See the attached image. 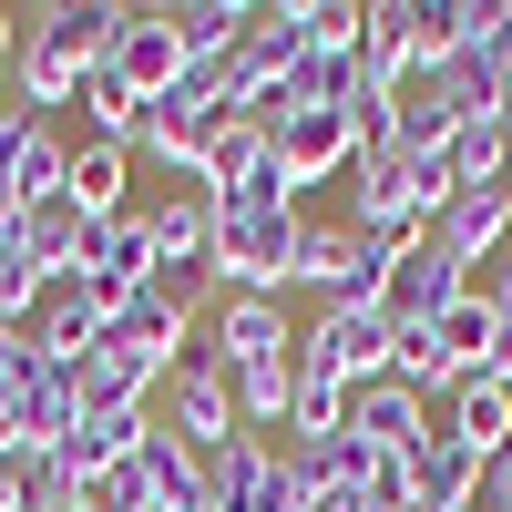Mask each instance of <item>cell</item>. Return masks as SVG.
I'll return each mask as SVG.
<instances>
[{"instance_id": "obj_31", "label": "cell", "mask_w": 512, "mask_h": 512, "mask_svg": "<svg viewBox=\"0 0 512 512\" xmlns=\"http://www.w3.org/2000/svg\"><path fill=\"white\" fill-rule=\"evenodd\" d=\"M0 512H21V461H0Z\"/></svg>"}, {"instance_id": "obj_28", "label": "cell", "mask_w": 512, "mask_h": 512, "mask_svg": "<svg viewBox=\"0 0 512 512\" xmlns=\"http://www.w3.org/2000/svg\"><path fill=\"white\" fill-rule=\"evenodd\" d=\"M21 41H31V11H0V82L21 72Z\"/></svg>"}, {"instance_id": "obj_14", "label": "cell", "mask_w": 512, "mask_h": 512, "mask_svg": "<svg viewBox=\"0 0 512 512\" xmlns=\"http://www.w3.org/2000/svg\"><path fill=\"white\" fill-rule=\"evenodd\" d=\"M461 93H451V72L431 62V72H410L400 93H390V134H400V154H451V134H461Z\"/></svg>"}, {"instance_id": "obj_36", "label": "cell", "mask_w": 512, "mask_h": 512, "mask_svg": "<svg viewBox=\"0 0 512 512\" xmlns=\"http://www.w3.org/2000/svg\"><path fill=\"white\" fill-rule=\"evenodd\" d=\"M502 379H512V328H502Z\"/></svg>"}, {"instance_id": "obj_33", "label": "cell", "mask_w": 512, "mask_h": 512, "mask_svg": "<svg viewBox=\"0 0 512 512\" xmlns=\"http://www.w3.org/2000/svg\"><path fill=\"white\" fill-rule=\"evenodd\" d=\"M492 185H502V205H512V154H502V175H492Z\"/></svg>"}, {"instance_id": "obj_5", "label": "cell", "mask_w": 512, "mask_h": 512, "mask_svg": "<svg viewBox=\"0 0 512 512\" xmlns=\"http://www.w3.org/2000/svg\"><path fill=\"white\" fill-rule=\"evenodd\" d=\"M164 390H175V410H164V431H175L185 451H216V441H236V431H246V420H236V369H226L216 349H185Z\"/></svg>"}, {"instance_id": "obj_16", "label": "cell", "mask_w": 512, "mask_h": 512, "mask_svg": "<svg viewBox=\"0 0 512 512\" xmlns=\"http://www.w3.org/2000/svg\"><path fill=\"white\" fill-rule=\"evenodd\" d=\"M154 267L164 277L216 267V185H175V195L154 205Z\"/></svg>"}, {"instance_id": "obj_20", "label": "cell", "mask_w": 512, "mask_h": 512, "mask_svg": "<svg viewBox=\"0 0 512 512\" xmlns=\"http://www.w3.org/2000/svg\"><path fill=\"white\" fill-rule=\"evenodd\" d=\"M267 154H277V134H267L256 113H216V123H205V154H195V185L236 195V185L267 175Z\"/></svg>"}, {"instance_id": "obj_12", "label": "cell", "mask_w": 512, "mask_h": 512, "mask_svg": "<svg viewBox=\"0 0 512 512\" xmlns=\"http://www.w3.org/2000/svg\"><path fill=\"white\" fill-rule=\"evenodd\" d=\"M21 338H31V359H41V369H82V359L103 349V297L62 277V287L31 308V328H21Z\"/></svg>"}, {"instance_id": "obj_35", "label": "cell", "mask_w": 512, "mask_h": 512, "mask_svg": "<svg viewBox=\"0 0 512 512\" xmlns=\"http://www.w3.org/2000/svg\"><path fill=\"white\" fill-rule=\"evenodd\" d=\"M11 113H21V103H11V82H0V123H11Z\"/></svg>"}, {"instance_id": "obj_37", "label": "cell", "mask_w": 512, "mask_h": 512, "mask_svg": "<svg viewBox=\"0 0 512 512\" xmlns=\"http://www.w3.org/2000/svg\"><path fill=\"white\" fill-rule=\"evenodd\" d=\"M502 256H512V236H502Z\"/></svg>"}, {"instance_id": "obj_13", "label": "cell", "mask_w": 512, "mask_h": 512, "mask_svg": "<svg viewBox=\"0 0 512 512\" xmlns=\"http://www.w3.org/2000/svg\"><path fill=\"white\" fill-rule=\"evenodd\" d=\"M349 113H287L277 123V175H287V195H308V185H338L349 175Z\"/></svg>"}, {"instance_id": "obj_32", "label": "cell", "mask_w": 512, "mask_h": 512, "mask_svg": "<svg viewBox=\"0 0 512 512\" xmlns=\"http://www.w3.org/2000/svg\"><path fill=\"white\" fill-rule=\"evenodd\" d=\"M492 123H502V144H512V82H502V93H492Z\"/></svg>"}, {"instance_id": "obj_8", "label": "cell", "mask_w": 512, "mask_h": 512, "mask_svg": "<svg viewBox=\"0 0 512 512\" xmlns=\"http://www.w3.org/2000/svg\"><path fill=\"white\" fill-rule=\"evenodd\" d=\"M62 134H52V123H41V113H11V123H0V216H31V205L41 195H62Z\"/></svg>"}, {"instance_id": "obj_15", "label": "cell", "mask_w": 512, "mask_h": 512, "mask_svg": "<svg viewBox=\"0 0 512 512\" xmlns=\"http://www.w3.org/2000/svg\"><path fill=\"white\" fill-rule=\"evenodd\" d=\"M82 236H93V216H82L72 195H41L31 216H11V256H21L31 277H52V287L82 267Z\"/></svg>"}, {"instance_id": "obj_27", "label": "cell", "mask_w": 512, "mask_h": 512, "mask_svg": "<svg viewBox=\"0 0 512 512\" xmlns=\"http://www.w3.org/2000/svg\"><path fill=\"white\" fill-rule=\"evenodd\" d=\"M502 154H512V144H502V123H492V113H472V123L451 134V154H441L451 195H461V185H492V175H502Z\"/></svg>"}, {"instance_id": "obj_7", "label": "cell", "mask_w": 512, "mask_h": 512, "mask_svg": "<svg viewBox=\"0 0 512 512\" xmlns=\"http://www.w3.org/2000/svg\"><path fill=\"white\" fill-rule=\"evenodd\" d=\"M482 277L472 267H461V256L441 246V236H420L410 256H400V267H390V297H379V318H390V328H431L441 308H451V297H472Z\"/></svg>"}, {"instance_id": "obj_18", "label": "cell", "mask_w": 512, "mask_h": 512, "mask_svg": "<svg viewBox=\"0 0 512 512\" xmlns=\"http://www.w3.org/2000/svg\"><path fill=\"white\" fill-rule=\"evenodd\" d=\"M431 236L461 256V267H492V256H502V236H512V205H502V185H461L451 205H441V216H431Z\"/></svg>"}, {"instance_id": "obj_11", "label": "cell", "mask_w": 512, "mask_h": 512, "mask_svg": "<svg viewBox=\"0 0 512 512\" xmlns=\"http://www.w3.org/2000/svg\"><path fill=\"white\" fill-rule=\"evenodd\" d=\"M431 420H441V441H461L472 461H502V451H512V379H502V369L461 379L451 400H431Z\"/></svg>"}, {"instance_id": "obj_10", "label": "cell", "mask_w": 512, "mask_h": 512, "mask_svg": "<svg viewBox=\"0 0 512 512\" xmlns=\"http://www.w3.org/2000/svg\"><path fill=\"white\" fill-rule=\"evenodd\" d=\"M103 72H113L134 103H164V93L185 82V41H175V21H164V11H134V21H123V41L103 52Z\"/></svg>"}, {"instance_id": "obj_3", "label": "cell", "mask_w": 512, "mask_h": 512, "mask_svg": "<svg viewBox=\"0 0 512 512\" xmlns=\"http://www.w3.org/2000/svg\"><path fill=\"white\" fill-rule=\"evenodd\" d=\"M297 379H328V390L390 379V318L379 308H318L308 328H297Z\"/></svg>"}, {"instance_id": "obj_1", "label": "cell", "mask_w": 512, "mask_h": 512, "mask_svg": "<svg viewBox=\"0 0 512 512\" xmlns=\"http://www.w3.org/2000/svg\"><path fill=\"white\" fill-rule=\"evenodd\" d=\"M297 226H308V216H297L277 154H267L256 185L216 195V277H226V297H277L297 277Z\"/></svg>"}, {"instance_id": "obj_26", "label": "cell", "mask_w": 512, "mask_h": 512, "mask_svg": "<svg viewBox=\"0 0 512 512\" xmlns=\"http://www.w3.org/2000/svg\"><path fill=\"white\" fill-rule=\"evenodd\" d=\"M134 154H144V164H175V175L195 185V154H205V113H185V103H144V134H134Z\"/></svg>"}, {"instance_id": "obj_38", "label": "cell", "mask_w": 512, "mask_h": 512, "mask_svg": "<svg viewBox=\"0 0 512 512\" xmlns=\"http://www.w3.org/2000/svg\"><path fill=\"white\" fill-rule=\"evenodd\" d=\"M472 512H482V502H472Z\"/></svg>"}, {"instance_id": "obj_22", "label": "cell", "mask_w": 512, "mask_h": 512, "mask_svg": "<svg viewBox=\"0 0 512 512\" xmlns=\"http://www.w3.org/2000/svg\"><path fill=\"white\" fill-rule=\"evenodd\" d=\"M236 52L256 62V82H287L297 62L318 52V31H308V0H267V11L246 21V41H236Z\"/></svg>"}, {"instance_id": "obj_34", "label": "cell", "mask_w": 512, "mask_h": 512, "mask_svg": "<svg viewBox=\"0 0 512 512\" xmlns=\"http://www.w3.org/2000/svg\"><path fill=\"white\" fill-rule=\"evenodd\" d=\"M0 267H11V216H0Z\"/></svg>"}, {"instance_id": "obj_29", "label": "cell", "mask_w": 512, "mask_h": 512, "mask_svg": "<svg viewBox=\"0 0 512 512\" xmlns=\"http://www.w3.org/2000/svg\"><path fill=\"white\" fill-rule=\"evenodd\" d=\"M482 512H512V451L482 461Z\"/></svg>"}, {"instance_id": "obj_24", "label": "cell", "mask_w": 512, "mask_h": 512, "mask_svg": "<svg viewBox=\"0 0 512 512\" xmlns=\"http://www.w3.org/2000/svg\"><path fill=\"white\" fill-rule=\"evenodd\" d=\"M175 41H185V62H226L236 41H246V21H256V0H175Z\"/></svg>"}, {"instance_id": "obj_30", "label": "cell", "mask_w": 512, "mask_h": 512, "mask_svg": "<svg viewBox=\"0 0 512 512\" xmlns=\"http://www.w3.org/2000/svg\"><path fill=\"white\" fill-rule=\"evenodd\" d=\"M482 297L502 308V328H512V256H492V277H482Z\"/></svg>"}, {"instance_id": "obj_2", "label": "cell", "mask_w": 512, "mask_h": 512, "mask_svg": "<svg viewBox=\"0 0 512 512\" xmlns=\"http://www.w3.org/2000/svg\"><path fill=\"white\" fill-rule=\"evenodd\" d=\"M195 277H154V287H134L123 308H103V349H123V359H144L154 379H175V359H185V338H195Z\"/></svg>"}, {"instance_id": "obj_21", "label": "cell", "mask_w": 512, "mask_h": 512, "mask_svg": "<svg viewBox=\"0 0 512 512\" xmlns=\"http://www.w3.org/2000/svg\"><path fill=\"white\" fill-rule=\"evenodd\" d=\"M359 62H369L379 93H400V82L420 72V11L410 0H369L359 11Z\"/></svg>"}, {"instance_id": "obj_9", "label": "cell", "mask_w": 512, "mask_h": 512, "mask_svg": "<svg viewBox=\"0 0 512 512\" xmlns=\"http://www.w3.org/2000/svg\"><path fill=\"white\" fill-rule=\"evenodd\" d=\"M359 451H379V461H410L420 441H431V400L420 390H400V379H369V390H349V420H338Z\"/></svg>"}, {"instance_id": "obj_25", "label": "cell", "mask_w": 512, "mask_h": 512, "mask_svg": "<svg viewBox=\"0 0 512 512\" xmlns=\"http://www.w3.org/2000/svg\"><path fill=\"white\" fill-rule=\"evenodd\" d=\"M144 482H154V512H216L205 502V472H195V451L154 420V441H144Z\"/></svg>"}, {"instance_id": "obj_19", "label": "cell", "mask_w": 512, "mask_h": 512, "mask_svg": "<svg viewBox=\"0 0 512 512\" xmlns=\"http://www.w3.org/2000/svg\"><path fill=\"white\" fill-rule=\"evenodd\" d=\"M144 441H154V410H82V431L62 441V461H72V482L93 492V482H103V472H123Z\"/></svg>"}, {"instance_id": "obj_17", "label": "cell", "mask_w": 512, "mask_h": 512, "mask_svg": "<svg viewBox=\"0 0 512 512\" xmlns=\"http://www.w3.org/2000/svg\"><path fill=\"white\" fill-rule=\"evenodd\" d=\"M216 359L226 369H267V359H297V328L277 297H226L216 308Z\"/></svg>"}, {"instance_id": "obj_6", "label": "cell", "mask_w": 512, "mask_h": 512, "mask_svg": "<svg viewBox=\"0 0 512 512\" xmlns=\"http://www.w3.org/2000/svg\"><path fill=\"white\" fill-rule=\"evenodd\" d=\"M164 267H154V216H134V205H123V216H103L93 236H82V267H72V287H93L103 308H123V297L134 287H154Z\"/></svg>"}, {"instance_id": "obj_23", "label": "cell", "mask_w": 512, "mask_h": 512, "mask_svg": "<svg viewBox=\"0 0 512 512\" xmlns=\"http://www.w3.org/2000/svg\"><path fill=\"white\" fill-rule=\"evenodd\" d=\"M62 195L82 205V216H123V195H134V144H82L72 164H62Z\"/></svg>"}, {"instance_id": "obj_4", "label": "cell", "mask_w": 512, "mask_h": 512, "mask_svg": "<svg viewBox=\"0 0 512 512\" xmlns=\"http://www.w3.org/2000/svg\"><path fill=\"white\" fill-rule=\"evenodd\" d=\"M297 277L328 287V308H379L390 297V256L369 236H349V216H308L297 226Z\"/></svg>"}]
</instances>
